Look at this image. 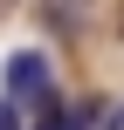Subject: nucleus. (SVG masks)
Instances as JSON below:
<instances>
[{"label":"nucleus","mask_w":124,"mask_h":130,"mask_svg":"<svg viewBox=\"0 0 124 130\" xmlns=\"http://www.w3.org/2000/svg\"><path fill=\"white\" fill-rule=\"evenodd\" d=\"M0 130H28V123H21V103H14V96H0Z\"/></svg>","instance_id":"4"},{"label":"nucleus","mask_w":124,"mask_h":130,"mask_svg":"<svg viewBox=\"0 0 124 130\" xmlns=\"http://www.w3.org/2000/svg\"><path fill=\"white\" fill-rule=\"evenodd\" d=\"M0 75H7V89H0V96H14V103H35V96H48V89H55V62H48V48H14Z\"/></svg>","instance_id":"1"},{"label":"nucleus","mask_w":124,"mask_h":130,"mask_svg":"<svg viewBox=\"0 0 124 130\" xmlns=\"http://www.w3.org/2000/svg\"><path fill=\"white\" fill-rule=\"evenodd\" d=\"M7 7H14V0H0V14H7Z\"/></svg>","instance_id":"6"},{"label":"nucleus","mask_w":124,"mask_h":130,"mask_svg":"<svg viewBox=\"0 0 124 130\" xmlns=\"http://www.w3.org/2000/svg\"><path fill=\"white\" fill-rule=\"evenodd\" d=\"M35 14H41V27H48L55 41H76V34H90L97 0H35Z\"/></svg>","instance_id":"2"},{"label":"nucleus","mask_w":124,"mask_h":130,"mask_svg":"<svg viewBox=\"0 0 124 130\" xmlns=\"http://www.w3.org/2000/svg\"><path fill=\"white\" fill-rule=\"evenodd\" d=\"M28 130H69V103H62L55 89H48V96H35V123H28Z\"/></svg>","instance_id":"3"},{"label":"nucleus","mask_w":124,"mask_h":130,"mask_svg":"<svg viewBox=\"0 0 124 130\" xmlns=\"http://www.w3.org/2000/svg\"><path fill=\"white\" fill-rule=\"evenodd\" d=\"M104 130H124V103H110V110H104Z\"/></svg>","instance_id":"5"}]
</instances>
